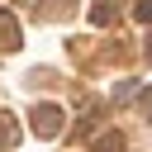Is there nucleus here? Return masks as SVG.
I'll return each instance as SVG.
<instances>
[{
    "instance_id": "nucleus-4",
    "label": "nucleus",
    "mask_w": 152,
    "mask_h": 152,
    "mask_svg": "<svg viewBox=\"0 0 152 152\" xmlns=\"http://www.w3.org/2000/svg\"><path fill=\"white\" fill-rule=\"evenodd\" d=\"M95 152H124V133L114 128V133H100L95 138Z\"/></svg>"
},
{
    "instance_id": "nucleus-3",
    "label": "nucleus",
    "mask_w": 152,
    "mask_h": 152,
    "mask_svg": "<svg viewBox=\"0 0 152 152\" xmlns=\"http://www.w3.org/2000/svg\"><path fill=\"white\" fill-rule=\"evenodd\" d=\"M14 142H19V124H14V114L0 109V147H14Z\"/></svg>"
},
{
    "instance_id": "nucleus-1",
    "label": "nucleus",
    "mask_w": 152,
    "mask_h": 152,
    "mask_svg": "<svg viewBox=\"0 0 152 152\" xmlns=\"http://www.w3.org/2000/svg\"><path fill=\"white\" fill-rule=\"evenodd\" d=\"M28 124H33V133H38V138H57V133H62V109L43 100V104H33Z\"/></svg>"
},
{
    "instance_id": "nucleus-7",
    "label": "nucleus",
    "mask_w": 152,
    "mask_h": 152,
    "mask_svg": "<svg viewBox=\"0 0 152 152\" xmlns=\"http://www.w3.org/2000/svg\"><path fill=\"white\" fill-rule=\"evenodd\" d=\"M133 19H138V24H152V0H138V5H133Z\"/></svg>"
},
{
    "instance_id": "nucleus-2",
    "label": "nucleus",
    "mask_w": 152,
    "mask_h": 152,
    "mask_svg": "<svg viewBox=\"0 0 152 152\" xmlns=\"http://www.w3.org/2000/svg\"><path fill=\"white\" fill-rule=\"evenodd\" d=\"M24 38H19V19L10 14V10H0V52H14Z\"/></svg>"
},
{
    "instance_id": "nucleus-5",
    "label": "nucleus",
    "mask_w": 152,
    "mask_h": 152,
    "mask_svg": "<svg viewBox=\"0 0 152 152\" xmlns=\"http://www.w3.org/2000/svg\"><path fill=\"white\" fill-rule=\"evenodd\" d=\"M90 24H100V28H104V24H114V0H100V5L90 10Z\"/></svg>"
},
{
    "instance_id": "nucleus-6",
    "label": "nucleus",
    "mask_w": 152,
    "mask_h": 152,
    "mask_svg": "<svg viewBox=\"0 0 152 152\" xmlns=\"http://www.w3.org/2000/svg\"><path fill=\"white\" fill-rule=\"evenodd\" d=\"M133 95H138V81H119L114 86V104H128Z\"/></svg>"
},
{
    "instance_id": "nucleus-8",
    "label": "nucleus",
    "mask_w": 152,
    "mask_h": 152,
    "mask_svg": "<svg viewBox=\"0 0 152 152\" xmlns=\"http://www.w3.org/2000/svg\"><path fill=\"white\" fill-rule=\"evenodd\" d=\"M142 114H147V124H152V86L142 90Z\"/></svg>"
},
{
    "instance_id": "nucleus-9",
    "label": "nucleus",
    "mask_w": 152,
    "mask_h": 152,
    "mask_svg": "<svg viewBox=\"0 0 152 152\" xmlns=\"http://www.w3.org/2000/svg\"><path fill=\"white\" fill-rule=\"evenodd\" d=\"M147 62H152V38H147Z\"/></svg>"
},
{
    "instance_id": "nucleus-10",
    "label": "nucleus",
    "mask_w": 152,
    "mask_h": 152,
    "mask_svg": "<svg viewBox=\"0 0 152 152\" xmlns=\"http://www.w3.org/2000/svg\"><path fill=\"white\" fill-rule=\"evenodd\" d=\"M114 5H119V0H114Z\"/></svg>"
}]
</instances>
